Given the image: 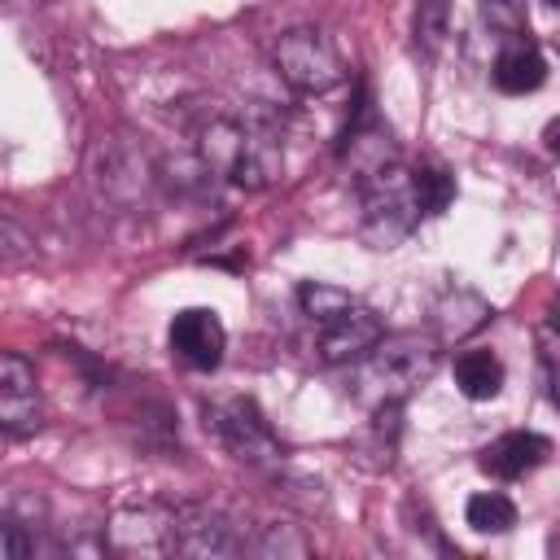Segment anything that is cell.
Returning <instances> with one entry per match:
<instances>
[{
	"label": "cell",
	"mask_w": 560,
	"mask_h": 560,
	"mask_svg": "<svg viewBox=\"0 0 560 560\" xmlns=\"http://www.w3.org/2000/svg\"><path fill=\"white\" fill-rule=\"evenodd\" d=\"M442 341L433 332H385L354 368L350 394L376 411V407H402L433 372H438Z\"/></svg>",
	"instance_id": "1"
},
{
	"label": "cell",
	"mask_w": 560,
	"mask_h": 560,
	"mask_svg": "<svg viewBox=\"0 0 560 560\" xmlns=\"http://www.w3.org/2000/svg\"><path fill=\"white\" fill-rule=\"evenodd\" d=\"M197 158L210 166V175L245 188V192H262L280 179L284 171V149L280 136L262 122L249 118H228L214 114L210 122H201L197 131Z\"/></svg>",
	"instance_id": "2"
},
{
	"label": "cell",
	"mask_w": 560,
	"mask_h": 560,
	"mask_svg": "<svg viewBox=\"0 0 560 560\" xmlns=\"http://www.w3.org/2000/svg\"><path fill=\"white\" fill-rule=\"evenodd\" d=\"M359 192H363V241L372 249H398L424 219L416 188H411V166L402 162L363 179Z\"/></svg>",
	"instance_id": "3"
},
{
	"label": "cell",
	"mask_w": 560,
	"mask_h": 560,
	"mask_svg": "<svg viewBox=\"0 0 560 560\" xmlns=\"http://www.w3.org/2000/svg\"><path fill=\"white\" fill-rule=\"evenodd\" d=\"M271 66L276 74L298 92V96H324L346 79L341 52L332 48V39L319 26H293L276 39L271 48Z\"/></svg>",
	"instance_id": "4"
},
{
	"label": "cell",
	"mask_w": 560,
	"mask_h": 560,
	"mask_svg": "<svg viewBox=\"0 0 560 560\" xmlns=\"http://www.w3.org/2000/svg\"><path fill=\"white\" fill-rule=\"evenodd\" d=\"M206 424L219 433V442L249 468H280L284 459V446L280 438L271 433L267 416L258 411L254 398H228V402H214L206 411Z\"/></svg>",
	"instance_id": "5"
},
{
	"label": "cell",
	"mask_w": 560,
	"mask_h": 560,
	"mask_svg": "<svg viewBox=\"0 0 560 560\" xmlns=\"http://www.w3.org/2000/svg\"><path fill=\"white\" fill-rule=\"evenodd\" d=\"M105 542L118 556H171V551H179L175 508H166V503L118 508L105 525Z\"/></svg>",
	"instance_id": "6"
},
{
	"label": "cell",
	"mask_w": 560,
	"mask_h": 560,
	"mask_svg": "<svg viewBox=\"0 0 560 560\" xmlns=\"http://www.w3.org/2000/svg\"><path fill=\"white\" fill-rule=\"evenodd\" d=\"M381 337H385V324L376 319V311L363 306V302H350V306L337 311L332 319L315 324V354H319L328 368L359 363Z\"/></svg>",
	"instance_id": "7"
},
{
	"label": "cell",
	"mask_w": 560,
	"mask_h": 560,
	"mask_svg": "<svg viewBox=\"0 0 560 560\" xmlns=\"http://www.w3.org/2000/svg\"><path fill=\"white\" fill-rule=\"evenodd\" d=\"M166 341H171V354L192 368V372H214L223 363V350H228V328L214 311L206 306H188L171 319L166 328Z\"/></svg>",
	"instance_id": "8"
},
{
	"label": "cell",
	"mask_w": 560,
	"mask_h": 560,
	"mask_svg": "<svg viewBox=\"0 0 560 560\" xmlns=\"http://www.w3.org/2000/svg\"><path fill=\"white\" fill-rule=\"evenodd\" d=\"M341 158H346L354 184H363V179H372L376 171H385V166L398 162V140H394V131L372 114L368 101H359V109H354V118H350V127H346V136H341Z\"/></svg>",
	"instance_id": "9"
},
{
	"label": "cell",
	"mask_w": 560,
	"mask_h": 560,
	"mask_svg": "<svg viewBox=\"0 0 560 560\" xmlns=\"http://www.w3.org/2000/svg\"><path fill=\"white\" fill-rule=\"evenodd\" d=\"M44 424V411H39V394H35V368L9 350L0 354V429L9 438H26Z\"/></svg>",
	"instance_id": "10"
},
{
	"label": "cell",
	"mask_w": 560,
	"mask_h": 560,
	"mask_svg": "<svg viewBox=\"0 0 560 560\" xmlns=\"http://www.w3.org/2000/svg\"><path fill=\"white\" fill-rule=\"evenodd\" d=\"M490 79H494V88L508 92V96H525V92H538V88H542V79H547V57H542V48L529 39V31L499 39Z\"/></svg>",
	"instance_id": "11"
},
{
	"label": "cell",
	"mask_w": 560,
	"mask_h": 560,
	"mask_svg": "<svg viewBox=\"0 0 560 560\" xmlns=\"http://www.w3.org/2000/svg\"><path fill=\"white\" fill-rule=\"evenodd\" d=\"M494 315V306L472 293V289H446L433 306H429V332L442 341V346H459L468 341L477 328H486Z\"/></svg>",
	"instance_id": "12"
},
{
	"label": "cell",
	"mask_w": 560,
	"mask_h": 560,
	"mask_svg": "<svg viewBox=\"0 0 560 560\" xmlns=\"http://www.w3.org/2000/svg\"><path fill=\"white\" fill-rule=\"evenodd\" d=\"M551 455V442L542 438V433H529V429H508V433H499L486 451H481V472H490V477H499V481H521V477H529L542 459Z\"/></svg>",
	"instance_id": "13"
},
{
	"label": "cell",
	"mask_w": 560,
	"mask_h": 560,
	"mask_svg": "<svg viewBox=\"0 0 560 560\" xmlns=\"http://www.w3.org/2000/svg\"><path fill=\"white\" fill-rule=\"evenodd\" d=\"M175 525H179V551L184 556H236L241 551V538L232 534L228 516L206 508V503H179Z\"/></svg>",
	"instance_id": "14"
},
{
	"label": "cell",
	"mask_w": 560,
	"mask_h": 560,
	"mask_svg": "<svg viewBox=\"0 0 560 560\" xmlns=\"http://www.w3.org/2000/svg\"><path fill=\"white\" fill-rule=\"evenodd\" d=\"M455 385H459V394L472 398V402L499 398V389H503V363H499V354L486 350V346L459 350V354H455Z\"/></svg>",
	"instance_id": "15"
},
{
	"label": "cell",
	"mask_w": 560,
	"mask_h": 560,
	"mask_svg": "<svg viewBox=\"0 0 560 560\" xmlns=\"http://www.w3.org/2000/svg\"><path fill=\"white\" fill-rule=\"evenodd\" d=\"M464 521L477 534H508L516 525V503L508 494H499V490H481V494H472L464 503Z\"/></svg>",
	"instance_id": "16"
},
{
	"label": "cell",
	"mask_w": 560,
	"mask_h": 560,
	"mask_svg": "<svg viewBox=\"0 0 560 560\" xmlns=\"http://www.w3.org/2000/svg\"><path fill=\"white\" fill-rule=\"evenodd\" d=\"M411 188H416V201L424 214H442L451 201H455V175L438 162H420L411 166Z\"/></svg>",
	"instance_id": "17"
},
{
	"label": "cell",
	"mask_w": 560,
	"mask_h": 560,
	"mask_svg": "<svg viewBox=\"0 0 560 560\" xmlns=\"http://www.w3.org/2000/svg\"><path fill=\"white\" fill-rule=\"evenodd\" d=\"M411 31H416V48L424 57H438L446 35H451V0H420Z\"/></svg>",
	"instance_id": "18"
},
{
	"label": "cell",
	"mask_w": 560,
	"mask_h": 560,
	"mask_svg": "<svg viewBox=\"0 0 560 560\" xmlns=\"http://www.w3.org/2000/svg\"><path fill=\"white\" fill-rule=\"evenodd\" d=\"M350 302H359V298H350L346 289H337V284H324V280H306L302 289H298V306H302V315L311 319V324H324V319H332L337 311H346Z\"/></svg>",
	"instance_id": "19"
},
{
	"label": "cell",
	"mask_w": 560,
	"mask_h": 560,
	"mask_svg": "<svg viewBox=\"0 0 560 560\" xmlns=\"http://www.w3.org/2000/svg\"><path fill=\"white\" fill-rule=\"evenodd\" d=\"M477 13H481V26L499 39L508 35H525L529 31V13H525V0H477Z\"/></svg>",
	"instance_id": "20"
},
{
	"label": "cell",
	"mask_w": 560,
	"mask_h": 560,
	"mask_svg": "<svg viewBox=\"0 0 560 560\" xmlns=\"http://www.w3.org/2000/svg\"><path fill=\"white\" fill-rule=\"evenodd\" d=\"M262 556H311V542L293 529V525H267V534L258 538Z\"/></svg>",
	"instance_id": "21"
},
{
	"label": "cell",
	"mask_w": 560,
	"mask_h": 560,
	"mask_svg": "<svg viewBox=\"0 0 560 560\" xmlns=\"http://www.w3.org/2000/svg\"><path fill=\"white\" fill-rule=\"evenodd\" d=\"M542 381H547V398L560 407V350H542Z\"/></svg>",
	"instance_id": "22"
},
{
	"label": "cell",
	"mask_w": 560,
	"mask_h": 560,
	"mask_svg": "<svg viewBox=\"0 0 560 560\" xmlns=\"http://www.w3.org/2000/svg\"><path fill=\"white\" fill-rule=\"evenodd\" d=\"M542 144H547L551 158H560V118H551V122L542 127Z\"/></svg>",
	"instance_id": "23"
},
{
	"label": "cell",
	"mask_w": 560,
	"mask_h": 560,
	"mask_svg": "<svg viewBox=\"0 0 560 560\" xmlns=\"http://www.w3.org/2000/svg\"><path fill=\"white\" fill-rule=\"evenodd\" d=\"M547 315H551V328H560V293L551 298V311H547Z\"/></svg>",
	"instance_id": "24"
},
{
	"label": "cell",
	"mask_w": 560,
	"mask_h": 560,
	"mask_svg": "<svg viewBox=\"0 0 560 560\" xmlns=\"http://www.w3.org/2000/svg\"><path fill=\"white\" fill-rule=\"evenodd\" d=\"M542 4H551V9H560V0H542Z\"/></svg>",
	"instance_id": "25"
}]
</instances>
